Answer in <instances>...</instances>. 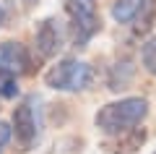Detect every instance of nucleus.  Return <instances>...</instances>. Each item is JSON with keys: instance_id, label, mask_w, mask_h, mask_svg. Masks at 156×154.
Instances as JSON below:
<instances>
[{"instance_id": "f257e3e1", "label": "nucleus", "mask_w": 156, "mask_h": 154, "mask_svg": "<svg viewBox=\"0 0 156 154\" xmlns=\"http://www.w3.org/2000/svg\"><path fill=\"white\" fill-rule=\"evenodd\" d=\"M146 115H148V99L146 97H125L99 107V112L94 115V126L107 136H117V133H125L130 128L140 126Z\"/></svg>"}, {"instance_id": "f03ea898", "label": "nucleus", "mask_w": 156, "mask_h": 154, "mask_svg": "<svg viewBox=\"0 0 156 154\" xmlns=\"http://www.w3.org/2000/svg\"><path fill=\"white\" fill-rule=\"evenodd\" d=\"M44 84L55 92H70V94L86 92L94 84V68L83 60L65 58V60H57L44 73Z\"/></svg>"}, {"instance_id": "7ed1b4c3", "label": "nucleus", "mask_w": 156, "mask_h": 154, "mask_svg": "<svg viewBox=\"0 0 156 154\" xmlns=\"http://www.w3.org/2000/svg\"><path fill=\"white\" fill-rule=\"evenodd\" d=\"M65 13H68L70 42L76 47H86L96 37V32L101 29L94 0H65Z\"/></svg>"}, {"instance_id": "20e7f679", "label": "nucleus", "mask_w": 156, "mask_h": 154, "mask_svg": "<svg viewBox=\"0 0 156 154\" xmlns=\"http://www.w3.org/2000/svg\"><path fill=\"white\" fill-rule=\"evenodd\" d=\"M11 138L21 154L31 152L39 144V120H37V110H34V97H26L16 105L11 118Z\"/></svg>"}, {"instance_id": "39448f33", "label": "nucleus", "mask_w": 156, "mask_h": 154, "mask_svg": "<svg viewBox=\"0 0 156 154\" xmlns=\"http://www.w3.org/2000/svg\"><path fill=\"white\" fill-rule=\"evenodd\" d=\"M34 71V58L21 42H3L0 44V73H11L21 78Z\"/></svg>"}, {"instance_id": "423d86ee", "label": "nucleus", "mask_w": 156, "mask_h": 154, "mask_svg": "<svg viewBox=\"0 0 156 154\" xmlns=\"http://www.w3.org/2000/svg\"><path fill=\"white\" fill-rule=\"evenodd\" d=\"M34 44H37V52L42 60H50L60 52L62 47V29H60V21L57 18H44L39 21L37 26V34H34Z\"/></svg>"}, {"instance_id": "0eeeda50", "label": "nucleus", "mask_w": 156, "mask_h": 154, "mask_svg": "<svg viewBox=\"0 0 156 154\" xmlns=\"http://www.w3.org/2000/svg\"><path fill=\"white\" fill-rule=\"evenodd\" d=\"M146 141V131L143 128H130L125 133H117V136H109V141H104V149L109 154H135Z\"/></svg>"}, {"instance_id": "6e6552de", "label": "nucleus", "mask_w": 156, "mask_h": 154, "mask_svg": "<svg viewBox=\"0 0 156 154\" xmlns=\"http://www.w3.org/2000/svg\"><path fill=\"white\" fill-rule=\"evenodd\" d=\"M133 60L130 58H122V60H117L115 66L109 68V89L112 92H120V89H128L130 78H133Z\"/></svg>"}, {"instance_id": "1a4fd4ad", "label": "nucleus", "mask_w": 156, "mask_h": 154, "mask_svg": "<svg viewBox=\"0 0 156 154\" xmlns=\"http://www.w3.org/2000/svg\"><path fill=\"white\" fill-rule=\"evenodd\" d=\"M143 6H146V0H115L112 3V18L117 24H130Z\"/></svg>"}, {"instance_id": "9d476101", "label": "nucleus", "mask_w": 156, "mask_h": 154, "mask_svg": "<svg viewBox=\"0 0 156 154\" xmlns=\"http://www.w3.org/2000/svg\"><path fill=\"white\" fill-rule=\"evenodd\" d=\"M154 16H156V6H154V0H146V6L138 11V16L133 18L135 26H133V34L135 37H146L148 34V29L154 26Z\"/></svg>"}, {"instance_id": "9b49d317", "label": "nucleus", "mask_w": 156, "mask_h": 154, "mask_svg": "<svg viewBox=\"0 0 156 154\" xmlns=\"http://www.w3.org/2000/svg\"><path fill=\"white\" fill-rule=\"evenodd\" d=\"M140 63H143V68L151 76H156V37L148 39V42L140 47Z\"/></svg>"}, {"instance_id": "f8f14e48", "label": "nucleus", "mask_w": 156, "mask_h": 154, "mask_svg": "<svg viewBox=\"0 0 156 154\" xmlns=\"http://www.w3.org/2000/svg\"><path fill=\"white\" fill-rule=\"evenodd\" d=\"M8 141H11V126L0 120V154H3V149L8 146Z\"/></svg>"}, {"instance_id": "ddd939ff", "label": "nucleus", "mask_w": 156, "mask_h": 154, "mask_svg": "<svg viewBox=\"0 0 156 154\" xmlns=\"http://www.w3.org/2000/svg\"><path fill=\"white\" fill-rule=\"evenodd\" d=\"M21 3H23V6H26V8H34V6H37V3H39V0H21Z\"/></svg>"}, {"instance_id": "4468645a", "label": "nucleus", "mask_w": 156, "mask_h": 154, "mask_svg": "<svg viewBox=\"0 0 156 154\" xmlns=\"http://www.w3.org/2000/svg\"><path fill=\"white\" fill-rule=\"evenodd\" d=\"M3 21H5V8L0 6V26H3Z\"/></svg>"}, {"instance_id": "2eb2a0df", "label": "nucleus", "mask_w": 156, "mask_h": 154, "mask_svg": "<svg viewBox=\"0 0 156 154\" xmlns=\"http://www.w3.org/2000/svg\"><path fill=\"white\" fill-rule=\"evenodd\" d=\"M154 154H156V152H154Z\"/></svg>"}]
</instances>
